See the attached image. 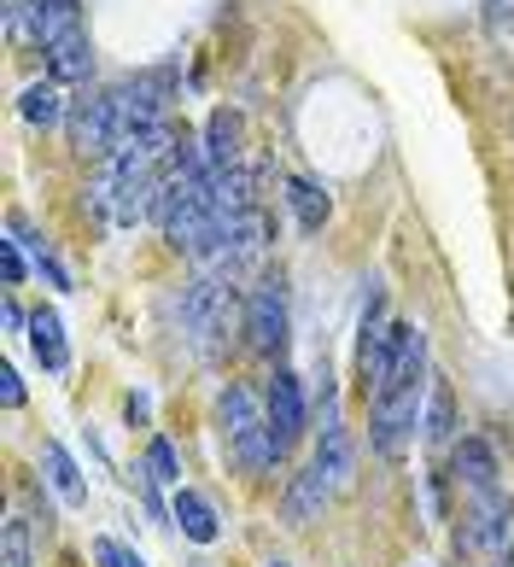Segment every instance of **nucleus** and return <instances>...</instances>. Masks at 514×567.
<instances>
[{
	"mask_svg": "<svg viewBox=\"0 0 514 567\" xmlns=\"http://www.w3.org/2000/svg\"><path fill=\"white\" fill-rule=\"evenodd\" d=\"M217 422H223V445L234 456V468L240 474H269L281 451H275V433H269V410L257 404V392L228 381L223 398H217Z\"/></svg>",
	"mask_w": 514,
	"mask_h": 567,
	"instance_id": "1",
	"label": "nucleus"
},
{
	"mask_svg": "<svg viewBox=\"0 0 514 567\" xmlns=\"http://www.w3.org/2000/svg\"><path fill=\"white\" fill-rule=\"evenodd\" d=\"M182 322H187L193 340H199V351H223L234 333H246V305H240L234 276H199V281H187Z\"/></svg>",
	"mask_w": 514,
	"mask_h": 567,
	"instance_id": "2",
	"label": "nucleus"
},
{
	"mask_svg": "<svg viewBox=\"0 0 514 567\" xmlns=\"http://www.w3.org/2000/svg\"><path fill=\"white\" fill-rule=\"evenodd\" d=\"M426 386H433V381H426ZM426 386H403V392L374 398V410H369V445L386 462H398L403 451H410V439H415L421 415H426Z\"/></svg>",
	"mask_w": 514,
	"mask_h": 567,
	"instance_id": "3",
	"label": "nucleus"
},
{
	"mask_svg": "<svg viewBox=\"0 0 514 567\" xmlns=\"http://www.w3.org/2000/svg\"><path fill=\"white\" fill-rule=\"evenodd\" d=\"M456 544L474 556H503L514 544V497L508 492H480L462 503V520H456Z\"/></svg>",
	"mask_w": 514,
	"mask_h": 567,
	"instance_id": "4",
	"label": "nucleus"
},
{
	"mask_svg": "<svg viewBox=\"0 0 514 567\" xmlns=\"http://www.w3.org/2000/svg\"><path fill=\"white\" fill-rule=\"evenodd\" d=\"M292 340V310H287V287L281 276H269V281H257L246 292V346L257 357H281Z\"/></svg>",
	"mask_w": 514,
	"mask_h": 567,
	"instance_id": "5",
	"label": "nucleus"
},
{
	"mask_svg": "<svg viewBox=\"0 0 514 567\" xmlns=\"http://www.w3.org/2000/svg\"><path fill=\"white\" fill-rule=\"evenodd\" d=\"M398 346H403V322L386 317V299L374 292L369 317H362V340H357V374H362V392H380L386 374L398 363Z\"/></svg>",
	"mask_w": 514,
	"mask_h": 567,
	"instance_id": "6",
	"label": "nucleus"
},
{
	"mask_svg": "<svg viewBox=\"0 0 514 567\" xmlns=\"http://www.w3.org/2000/svg\"><path fill=\"white\" fill-rule=\"evenodd\" d=\"M169 94H176V76H169V71H141V76L117 82L112 100H117V123H123V135H141V130H153V123H164Z\"/></svg>",
	"mask_w": 514,
	"mask_h": 567,
	"instance_id": "7",
	"label": "nucleus"
},
{
	"mask_svg": "<svg viewBox=\"0 0 514 567\" xmlns=\"http://www.w3.org/2000/svg\"><path fill=\"white\" fill-rule=\"evenodd\" d=\"M64 130H71V146H76V153L112 158V146L123 141V123H117V100H112V89L82 94L76 106H71V117H64Z\"/></svg>",
	"mask_w": 514,
	"mask_h": 567,
	"instance_id": "8",
	"label": "nucleus"
},
{
	"mask_svg": "<svg viewBox=\"0 0 514 567\" xmlns=\"http://www.w3.org/2000/svg\"><path fill=\"white\" fill-rule=\"evenodd\" d=\"M264 410H269V433H275V451H292L298 439H305V386H298V374L292 369H275V381L264 392Z\"/></svg>",
	"mask_w": 514,
	"mask_h": 567,
	"instance_id": "9",
	"label": "nucleus"
},
{
	"mask_svg": "<svg viewBox=\"0 0 514 567\" xmlns=\"http://www.w3.org/2000/svg\"><path fill=\"white\" fill-rule=\"evenodd\" d=\"M450 468H456V486H462L467 497H480V492H503L497 451H491L485 439H462V445L450 451Z\"/></svg>",
	"mask_w": 514,
	"mask_h": 567,
	"instance_id": "10",
	"label": "nucleus"
},
{
	"mask_svg": "<svg viewBox=\"0 0 514 567\" xmlns=\"http://www.w3.org/2000/svg\"><path fill=\"white\" fill-rule=\"evenodd\" d=\"M328 497H333L328 474L310 462V468L292 474V486H287V497H281V520H287V527H310V520H321V509H328Z\"/></svg>",
	"mask_w": 514,
	"mask_h": 567,
	"instance_id": "11",
	"label": "nucleus"
},
{
	"mask_svg": "<svg viewBox=\"0 0 514 567\" xmlns=\"http://www.w3.org/2000/svg\"><path fill=\"white\" fill-rule=\"evenodd\" d=\"M240 141H246L240 112L217 106V112H210V123H205V164H210V171H228V164H240Z\"/></svg>",
	"mask_w": 514,
	"mask_h": 567,
	"instance_id": "12",
	"label": "nucleus"
},
{
	"mask_svg": "<svg viewBox=\"0 0 514 567\" xmlns=\"http://www.w3.org/2000/svg\"><path fill=\"white\" fill-rule=\"evenodd\" d=\"M41 53H48V71H53V82H89V76H94V48H89V30L59 35L53 48H41Z\"/></svg>",
	"mask_w": 514,
	"mask_h": 567,
	"instance_id": "13",
	"label": "nucleus"
},
{
	"mask_svg": "<svg viewBox=\"0 0 514 567\" xmlns=\"http://www.w3.org/2000/svg\"><path fill=\"white\" fill-rule=\"evenodd\" d=\"M316 468L328 474V486H333V492H339V486H351V468H357V456H351V433L339 427V422H328V427H321Z\"/></svg>",
	"mask_w": 514,
	"mask_h": 567,
	"instance_id": "14",
	"label": "nucleus"
},
{
	"mask_svg": "<svg viewBox=\"0 0 514 567\" xmlns=\"http://www.w3.org/2000/svg\"><path fill=\"white\" fill-rule=\"evenodd\" d=\"M30 346H35V357H41V369H48V374L71 369V346H64V328H59V317H53L48 305L30 317Z\"/></svg>",
	"mask_w": 514,
	"mask_h": 567,
	"instance_id": "15",
	"label": "nucleus"
},
{
	"mask_svg": "<svg viewBox=\"0 0 514 567\" xmlns=\"http://www.w3.org/2000/svg\"><path fill=\"white\" fill-rule=\"evenodd\" d=\"M169 515H176V527H182L193 544H217V533H223V527H217V509H210L199 492H187V486L176 492V509H169Z\"/></svg>",
	"mask_w": 514,
	"mask_h": 567,
	"instance_id": "16",
	"label": "nucleus"
},
{
	"mask_svg": "<svg viewBox=\"0 0 514 567\" xmlns=\"http://www.w3.org/2000/svg\"><path fill=\"white\" fill-rule=\"evenodd\" d=\"M287 205H292L298 228H310V235H316V228H321V223L333 217V199L321 194L316 182H305V176H287Z\"/></svg>",
	"mask_w": 514,
	"mask_h": 567,
	"instance_id": "17",
	"label": "nucleus"
},
{
	"mask_svg": "<svg viewBox=\"0 0 514 567\" xmlns=\"http://www.w3.org/2000/svg\"><path fill=\"white\" fill-rule=\"evenodd\" d=\"M41 468H48V486H53L64 503H71V509H76V503H89V486H82V468L71 462V451H64V445H48V451H41Z\"/></svg>",
	"mask_w": 514,
	"mask_h": 567,
	"instance_id": "18",
	"label": "nucleus"
},
{
	"mask_svg": "<svg viewBox=\"0 0 514 567\" xmlns=\"http://www.w3.org/2000/svg\"><path fill=\"white\" fill-rule=\"evenodd\" d=\"M421 433L433 439V445H450V439H456V392H450L444 381L426 386V415H421Z\"/></svg>",
	"mask_w": 514,
	"mask_h": 567,
	"instance_id": "19",
	"label": "nucleus"
},
{
	"mask_svg": "<svg viewBox=\"0 0 514 567\" xmlns=\"http://www.w3.org/2000/svg\"><path fill=\"white\" fill-rule=\"evenodd\" d=\"M18 112H24V117L35 123V130H48V123L71 117V112H64V100H59V82H30L24 100H18Z\"/></svg>",
	"mask_w": 514,
	"mask_h": 567,
	"instance_id": "20",
	"label": "nucleus"
},
{
	"mask_svg": "<svg viewBox=\"0 0 514 567\" xmlns=\"http://www.w3.org/2000/svg\"><path fill=\"white\" fill-rule=\"evenodd\" d=\"M7 228H12V240H24V246L35 251V269H48V281H53V287H71V276H64V264L53 258V246H48V235H35V228H30L24 217H12Z\"/></svg>",
	"mask_w": 514,
	"mask_h": 567,
	"instance_id": "21",
	"label": "nucleus"
},
{
	"mask_svg": "<svg viewBox=\"0 0 514 567\" xmlns=\"http://www.w3.org/2000/svg\"><path fill=\"white\" fill-rule=\"evenodd\" d=\"M0 567H30V527H24V515H7V527H0Z\"/></svg>",
	"mask_w": 514,
	"mask_h": 567,
	"instance_id": "22",
	"label": "nucleus"
},
{
	"mask_svg": "<svg viewBox=\"0 0 514 567\" xmlns=\"http://www.w3.org/2000/svg\"><path fill=\"white\" fill-rule=\"evenodd\" d=\"M146 480H153V486H176V480H182L169 439H153V445H146Z\"/></svg>",
	"mask_w": 514,
	"mask_h": 567,
	"instance_id": "23",
	"label": "nucleus"
},
{
	"mask_svg": "<svg viewBox=\"0 0 514 567\" xmlns=\"http://www.w3.org/2000/svg\"><path fill=\"white\" fill-rule=\"evenodd\" d=\"M94 561H100V567H141V556L123 550L117 538H94Z\"/></svg>",
	"mask_w": 514,
	"mask_h": 567,
	"instance_id": "24",
	"label": "nucleus"
},
{
	"mask_svg": "<svg viewBox=\"0 0 514 567\" xmlns=\"http://www.w3.org/2000/svg\"><path fill=\"white\" fill-rule=\"evenodd\" d=\"M0 276H7V287L24 281V251H18V240H0Z\"/></svg>",
	"mask_w": 514,
	"mask_h": 567,
	"instance_id": "25",
	"label": "nucleus"
},
{
	"mask_svg": "<svg viewBox=\"0 0 514 567\" xmlns=\"http://www.w3.org/2000/svg\"><path fill=\"white\" fill-rule=\"evenodd\" d=\"M485 30H514V0H485Z\"/></svg>",
	"mask_w": 514,
	"mask_h": 567,
	"instance_id": "26",
	"label": "nucleus"
},
{
	"mask_svg": "<svg viewBox=\"0 0 514 567\" xmlns=\"http://www.w3.org/2000/svg\"><path fill=\"white\" fill-rule=\"evenodd\" d=\"M0 392H7V404H12V410L24 404V381H18V369H12V363L0 369Z\"/></svg>",
	"mask_w": 514,
	"mask_h": 567,
	"instance_id": "27",
	"label": "nucleus"
},
{
	"mask_svg": "<svg viewBox=\"0 0 514 567\" xmlns=\"http://www.w3.org/2000/svg\"><path fill=\"white\" fill-rule=\"evenodd\" d=\"M269 567H287V561H269Z\"/></svg>",
	"mask_w": 514,
	"mask_h": 567,
	"instance_id": "28",
	"label": "nucleus"
}]
</instances>
